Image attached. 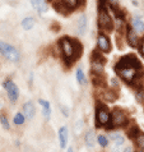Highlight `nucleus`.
Segmentation results:
<instances>
[{"label": "nucleus", "instance_id": "obj_1", "mask_svg": "<svg viewBox=\"0 0 144 152\" xmlns=\"http://www.w3.org/2000/svg\"><path fill=\"white\" fill-rule=\"evenodd\" d=\"M60 46H61L63 54H64L66 60L75 59L79 55L80 46L78 45L77 41H71L69 37H63V39L60 40Z\"/></svg>", "mask_w": 144, "mask_h": 152}, {"label": "nucleus", "instance_id": "obj_2", "mask_svg": "<svg viewBox=\"0 0 144 152\" xmlns=\"http://www.w3.org/2000/svg\"><path fill=\"white\" fill-rule=\"evenodd\" d=\"M0 53H1L8 60H10L13 63L19 61L20 55H19L18 50H17L15 48H13L12 45H9V44H5V42L0 41Z\"/></svg>", "mask_w": 144, "mask_h": 152}, {"label": "nucleus", "instance_id": "obj_3", "mask_svg": "<svg viewBox=\"0 0 144 152\" xmlns=\"http://www.w3.org/2000/svg\"><path fill=\"white\" fill-rule=\"evenodd\" d=\"M126 68H134V69H139L140 68V63L134 55H126L122 59H120V61L116 64L115 70H121V69H126Z\"/></svg>", "mask_w": 144, "mask_h": 152}, {"label": "nucleus", "instance_id": "obj_4", "mask_svg": "<svg viewBox=\"0 0 144 152\" xmlns=\"http://www.w3.org/2000/svg\"><path fill=\"white\" fill-rule=\"evenodd\" d=\"M96 125L98 126H105V125H112L111 124V114L108 113V110L103 106L97 107L96 113Z\"/></svg>", "mask_w": 144, "mask_h": 152}, {"label": "nucleus", "instance_id": "obj_5", "mask_svg": "<svg viewBox=\"0 0 144 152\" xmlns=\"http://www.w3.org/2000/svg\"><path fill=\"white\" fill-rule=\"evenodd\" d=\"M128 123V115L121 109H113L111 114V124L112 126H122Z\"/></svg>", "mask_w": 144, "mask_h": 152}, {"label": "nucleus", "instance_id": "obj_6", "mask_svg": "<svg viewBox=\"0 0 144 152\" xmlns=\"http://www.w3.org/2000/svg\"><path fill=\"white\" fill-rule=\"evenodd\" d=\"M103 68H105V59H102L95 51L93 53V56H92V72H93V74L101 75L103 73Z\"/></svg>", "mask_w": 144, "mask_h": 152}, {"label": "nucleus", "instance_id": "obj_7", "mask_svg": "<svg viewBox=\"0 0 144 152\" xmlns=\"http://www.w3.org/2000/svg\"><path fill=\"white\" fill-rule=\"evenodd\" d=\"M4 88L7 90L8 97H9L10 101H13V102H14V101L18 100V97H19V90H18V87H17V84L14 82L5 81V82H4Z\"/></svg>", "mask_w": 144, "mask_h": 152}, {"label": "nucleus", "instance_id": "obj_8", "mask_svg": "<svg viewBox=\"0 0 144 152\" xmlns=\"http://www.w3.org/2000/svg\"><path fill=\"white\" fill-rule=\"evenodd\" d=\"M98 23H100V26L102 27L103 29H111L112 28V19H111V17L108 15L107 10H106L105 8H103V9L101 8V10H100Z\"/></svg>", "mask_w": 144, "mask_h": 152}, {"label": "nucleus", "instance_id": "obj_9", "mask_svg": "<svg viewBox=\"0 0 144 152\" xmlns=\"http://www.w3.org/2000/svg\"><path fill=\"white\" fill-rule=\"evenodd\" d=\"M137 70L138 69H134V68H126V69L117 70V73L120 74V77L124 79V81L131 83V82H134V79L137 78V75H138Z\"/></svg>", "mask_w": 144, "mask_h": 152}, {"label": "nucleus", "instance_id": "obj_10", "mask_svg": "<svg viewBox=\"0 0 144 152\" xmlns=\"http://www.w3.org/2000/svg\"><path fill=\"white\" fill-rule=\"evenodd\" d=\"M97 45H98V49L103 53H108L110 49H111V44H110V40L107 36H105L103 33L98 35V39H97Z\"/></svg>", "mask_w": 144, "mask_h": 152}, {"label": "nucleus", "instance_id": "obj_11", "mask_svg": "<svg viewBox=\"0 0 144 152\" xmlns=\"http://www.w3.org/2000/svg\"><path fill=\"white\" fill-rule=\"evenodd\" d=\"M36 114V107L33 105L32 101H27L26 104L23 105V115L26 116V119H32Z\"/></svg>", "mask_w": 144, "mask_h": 152}, {"label": "nucleus", "instance_id": "obj_12", "mask_svg": "<svg viewBox=\"0 0 144 152\" xmlns=\"http://www.w3.org/2000/svg\"><path fill=\"white\" fill-rule=\"evenodd\" d=\"M29 1H31L32 7L35 8L40 14L45 13V12L47 10V3H46L45 0H29Z\"/></svg>", "mask_w": 144, "mask_h": 152}, {"label": "nucleus", "instance_id": "obj_13", "mask_svg": "<svg viewBox=\"0 0 144 152\" xmlns=\"http://www.w3.org/2000/svg\"><path fill=\"white\" fill-rule=\"evenodd\" d=\"M59 142H60L61 148H65L68 145V128L66 126H61L59 129Z\"/></svg>", "mask_w": 144, "mask_h": 152}, {"label": "nucleus", "instance_id": "obj_14", "mask_svg": "<svg viewBox=\"0 0 144 152\" xmlns=\"http://www.w3.org/2000/svg\"><path fill=\"white\" fill-rule=\"evenodd\" d=\"M112 141H113V146H115V151H117L119 148H121L122 146H124V143H125V138L124 136H121L120 133H113L112 136Z\"/></svg>", "mask_w": 144, "mask_h": 152}, {"label": "nucleus", "instance_id": "obj_15", "mask_svg": "<svg viewBox=\"0 0 144 152\" xmlns=\"http://www.w3.org/2000/svg\"><path fill=\"white\" fill-rule=\"evenodd\" d=\"M39 102L40 105L42 106V110H44V116H45V119L46 120H49L50 119V115H51V107H50V102L49 101H46V100H39Z\"/></svg>", "mask_w": 144, "mask_h": 152}, {"label": "nucleus", "instance_id": "obj_16", "mask_svg": "<svg viewBox=\"0 0 144 152\" xmlns=\"http://www.w3.org/2000/svg\"><path fill=\"white\" fill-rule=\"evenodd\" d=\"M140 133V130H139V128H138V125L137 124H130L128 128H126V134L131 138V139H135L138 137V134Z\"/></svg>", "mask_w": 144, "mask_h": 152}, {"label": "nucleus", "instance_id": "obj_17", "mask_svg": "<svg viewBox=\"0 0 144 152\" xmlns=\"http://www.w3.org/2000/svg\"><path fill=\"white\" fill-rule=\"evenodd\" d=\"M86 29H87V17L82 14L78 19V33L79 35H84Z\"/></svg>", "mask_w": 144, "mask_h": 152}, {"label": "nucleus", "instance_id": "obj_18", "mask_svg": "<svg viewBox=\"0 0 144 152\" xmlns=\"http://www.w3.org/2000/svg\"><path fill=\"white\" fill-rule=\"evenodd\" d=\"M126 36H128V42L130 46H133V48H137L138 46V36L137 33H134L133 29H128V33H126Z\"/></svg>", "mask_w": 144, "mask_h": 152}, {"label": "nucleus", "instance_id": "obj_19", "mask_svg": "<svg viewBox=\"0 0 144 152\" xmlns=\"http://www.w3.org/2000/svg\"><path fill=\"white\" fill-rule=\"evenodd\" d=\"M84 142H86V145L89 147V148H92V147L95 146V132H93V129H89L86 133V136H84Z\"/></svg>", "mask_w": 144, "mask_h": 152}, {"label": "nucleus", "instance_id": "obj_20", "mask_svg": "<svg viewBox=\"0 0 144 152\" xmlns=\"http://www.w3.org/2000/svg\"><path fill=\"white\" fill-rule=\"evenodd\" d=\"M103 99L106 101H108V102H113L117 99V94L113 90H107L103 92Z\"/></svg>", "mask_w": 144, "mask_h": 152}, {"label": "nucleus", "instance_id": "obj_21", "mask_svg": "<svg viewBox=\"0 0 144 152\" xmlns=\"http://www.w3.org/2000/svg\"><path fill=\"white\" fill-rule=\"evenodd\" d=\"M134 84L139 88V91H144V73H138L137 78L134 79Z\"/></svg>", "mask_w": 144, "mask_h": 152}, {"label": "nucleus", "instance_id": "obj_22", "mask_svg": "<svg viewBox=\"0 0 144 152\" xmlns=\"http://www.w3.org/2000/svg\"><path fill=\"white\" fill-rule=\"evenodd\" d=\"M133 27L137 29V31L142 32V31H144V22L139 18V17H135V18L133 19Z\"/></svg>", "mask_w": 144, "mask_h": 152}, {"label": "nucleus", "instance_id": "obj_23", "mask_svg": "<svg viewBox=\"0 0 144 152\" xmlns=\"http://www.w3.org/2000/svg\"><path fill=\"white\" fill-rule=\"evenodd\" d=\"M33 23H35L33 18H29V17H27V18H24L22 20V27L26 29V31H28V29H31L33 27Z\"/></svg>", "mask_w": 144, "mask_h": 152}, {"label": "nucleus", "instance_id": "obj_24", "mask_svg": "<svg viewBox=\"0 0 144 152\" xmlns=\"http://www.w3.org/2000/svg\"><path fill=\"white\" fill-rule=\"evenodd\" d=\"M135 142V146H137V148H144V133H139L138 137L134 139Z\"/></svg>", "mask_w": 144, "mask_h": 152}, {"label": "nucleus", "instance_id": "obj_25", "mask_svg": "<svg viewBox=\"0 0 144 152\" xmlns=\"http://www.w3.org/2000/svg\"><path fill=\"white\" fill-rule=\"evenodd\" d=\"M24 120H26V116H24L22 113H17L15 115H14L13 123L17 124V125H22V124L24 123Z\"/></svg>", "mask_w": 144, "mask_h": 152}, {"label": "nucleus", "instance_id": "obj_26", "mask_svg": "<svg viewBox=\"0 0 144 152\" xmlns=\"http://www.w3.org/2000/svg\"><path fill=\"white\" fill-rule=\"evenodd\" d=\"M0 124H1V126H3V128L5 129V130H9V129H10L9 121H8L5 114H3V113H0Z\"/></svg>", "mask_w": 144, "mask_h": 152}, {"label": "nucleus", "instance_id": "obj_27", "mask_svg": "<svg viewBox=\"0 0 144 152\" xmlns=\"http://www.w3.org/2000/svg\"><path fill=\"white\" fill-rule=\"evenodd\" d=\"M97 141H98V145L101 147H103V148L108 146V139H107V137H106V136H103V134H100L98 138H97Z\"/></svg>", "mask_w": 144, "mask_h": 152}, {"label": "nucleus", "instance_id": "obj_28", "mask_svg": "<svg viewBox=\"0 0 144 152\" xmlns=\"http://www.w3.org/2000/svg\"><path fill=\"white\" fill-rule=\"evenodd\" d=\"M77 79H78V82L80 84H86V75H84L82 69H78L77 70Z\"/></svg>", "mask_w": 144, "mask_h": 152}, {"label": "nucleus", "instance_id": "obj_29", "mask_svg": "<svg viewBox=\"0 0 144 152\" xmlns=\"http://www.w3.org/2000/svg\"><path fill=\"white\" fill-rule=\"evenodd\" d=\"M64 5L68 9H73L78 5V0H64Z\"/></svg>", "mask_w": 144, "mask_h": 152}, {"label": "nucleus", "instance_id": "obj_30", "mask_svg": "<svg viewBox=\"0 0 144 152\" xmlns=\"http://www.w3.org/2000/svg\"><path fill=\"white\" fill-rule=\"evenodd\" d=\"M137 100L139 101V102H143V101H144V91H139V92H138Z\"/></svg>", "mask_w": 144, "mask_h": 152}, {"label": "nucleus", "instance_id": "obj_31", "mask_svg": "<svg viewBox=\"0 0 144 152\" xmlns=\"http://www.w3.org/2000/svg\"><path fill=\"white\" fill-rule=\"evenodd\" d=\"M106 1L110 3V5L112 8H117V5H119V0H106Z\"/></svg>", "mask_w": 144, "mask_h": 152}, {"label": "nucleus", "instance_id": "obj_32", "mask_svg": "<svg viewBox=\"0 0 144 152\" xmlns=\"http://www.w3.org/2000/svg\"><path fill=\"white\" fill-rule=\"evenodd\" d=\"M139 51H140L142 56L144 58V39L140 41V45H139Z\"/></svg>", "mask_w": 144, "mask_h": 152}, {"label": "nucleus", "instance_id": "obj_33", "mask_svg": "<svg viewBox=\"0 0 144 152\" xmlns=\"http://www.w3.org/2000/svg\"><path fill=\"white\" fill-rule=\"evenodd\" d=\"M61 111H64V115L65 116H69V113H68V109L65 106H61Z\"/></svg>", "mask_w": 144, "mask_h": 152}, {"label": "nucleus", "instance_id": "obj_34", "mask_svg": "<svg viewBox=\"0 0 144 152\" xmlns=\"http://www.w3.org/2000/svg\"><path fill=\"white\" fill-rule=\"evenodd\" d=\"M122 152H133V148H131L130 146H128V147H125L124 151H122Z\"/></svg>", "mask_w": 144, "mask_h": 152}, {"label": "nucleus", "instance_id": "obj_35", "mask_svg": "<svg viewBox=\"0 0 144 152\" xmlns=\"http://www.w3.org/2000/svg\"><path fill=\"white\" fill-rule=\"evenodd\" d=\"M111 83H112V86H113V87H117V81H116V79H112Z\"/></svg>", "mask_w": 144, "mask_h": 152}, {"label": "nucleus", "instance_id": "obj_36", "mask_svg": "<svg viewBox=\"0 0 144 152\" xmlns=\"http://www.w3.org/2000/svg\"><path fill=\"white\" fill-rule=\"evenodd\" d=\"M135 152H144V148H137Z\"/></svg>", "mask_w": 144, "mask_h": 152}, {"label": "nucleus", "instance_id": "obj_37", "mask_svg": "<svg viewBox=\"0 0 144 152\" xmlns=\"http://www.w3.org/2000/svg\"><path fill=\"white\" fill-rule=\"evenodd\" d=\"M68 152H74V150H73V147H69V148H68Z\"/></svg>", "mask_w": 144, "mask_h": 152}]
</instances>
